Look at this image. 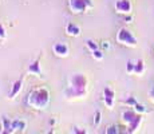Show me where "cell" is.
<instances>
[{
  "label": "cell",
  "instance_id": "44dd1931",
  "mask_svg": "<svg viewBox=\"0 0 154 134\" xmlns=\"http://www.w3.org/2000/svg\"><path fill=\"white\" fill-rule=\"evenodd\" d=\"M106 134H118L119 133V127L117 126V125H110V126H107V129L105 130Z\"/></svg>",
  "mask_w": 154,
  "mask_h": 134
},
{
  "label": "cell",
  "instance_id": "7c38bea8",
  "mask_svg": "<svg viewBox=\"0 0 154 134\" xmlns=\"http://www.w3.org/2000/svg\"><path fill=\"white\" fill-rule=\"evenodd\" d=\"M2 133H4V134L15 133L14 127H12V121L10 118H7L5 115H2Z\"/></svg>",
  "mask_w": 154,
  "mask_h": 134
},
{
  "label": "cell",
  "instance_id": "cb8c5ba5",
  "mask_svg": "<svg viewBox=\"0 0 154 134\" xmlns=\"http://www.w3.org/2000/svg\"><path fill=\"white\" fill-rule=\"evenodd\" d=\"M71 133H75V134H86V130H85V129H81V127H78V126H74L72 130H71Z\"/></svg>",
  "mask_w": 154,
  "mask_h": 134
},
{
  "label": "cell",
  "instance_id": "8992f818",
  "mask_svg": "<svg viewBox=\"0 0 154 134\" xmlns=\"http://www.w3.org/2000/svg\"><path fill=\"white\" fill-rule=\"evenodd\" d=\"M114 10L119 15H129L133 11V4L130 0H115Z\"/></svg>",
  "mask_w": 154,
  "mask_h": 134
},
{
  "label": "cell",
  "instance_id": "30bf717a",
  "mask_svg": "<svg viewBox=\"0 0 154 134\" xmlns=\"http://www.w3.org/2000/svg\"><path fill=\"white\" fill-rule=\"evenodd\" d=\"M66 34L71 38H78V36H81L82 30H81V27H79L78 24H75V23H67Z\"/></svg>",
  "mask_w": 154,
  "mask_h": 134
},
{
  "label": "cell",
  "instance_id": "2e32d148",
  "mask_svg": "<svg viewBox=\"0 0 154 134\" xmlns=\"http://www.w3.org/2000/svg\"><path fill=\"white\" fill-rule=\"evenodd\" d=\"M133 109H134L135 111L138 113V114H142V115H143V114H146V113H149V109H147L146 106L141 105V103H138V102L135 103L134 106H133Z\"/></svg>",
  "mask_w": 154,
  "mask_h": 134
},
{
  "label": "cell",
  "instance_id": "3957f363",
  "mask_svg": "<svg viewBox=\"0 0 154 134\" xmlns=\"http://www.w3.org/2000/svg\"><path fill=\"white\" fill-rule=\"evenodd\" d=\"M115 39H117V43H119L121 46L130 47V48L137 47V44H138L137 38H135L134 35H133V32L130 31L129 28H126V27H122V28L118 30Z\"/></svg>",
  "mask_w": 154,
  "mask_h": 134
},
{
  "label": "cell",
  "instance_id": "6da1fadb",
  "mask_svg": "<svg viewBox=\"0 0 154 134\" xmlns=\"http://www.w3.org/2000/svg\"><path fill=\"white\" fill-rule=\"evenodd\" d=\"M27 106L32 107L35 110H46L50 105V91L46 87L34 89L29 91L26 98Z\"/></svg>",
  "mask_w": 154,
  "mask_h": 134
},
{
  "label": "cell",
  "instance_id": "d6986e66",
  "mask_svg": "<svg viewBox=\"0 0 154 134\" xmlns=\"http://www.w3.org/2000/svg\"><path fill=\"white\" fill-rule=\"evenodd\" d=\"M91 56H93L95 61H98V62H100V61H103V58H105V54H103V51L102 50H95V51H93L91 52Z\"/></svg>",
  "mask_w": 154,
  "mask_h": 134
},
{
  "label": "cell",
  "instance_id": "5bb4252c",
  "mask_svg": "<svg viewBox=\"0 0 154 134\" xmlns=\"http://www.w3.org/2000/svg\"><path fill=\"white\" fill-rule=\"evenodd\" d=\"M12 127L15 133H23L27 127V123H26L24 120H15L12 121Z\"/></svg>",
  "mask_w": 154,
  "mask_h": 134
},
{
  "label": "cell",
  "instance_id": "9a60e30c",
  "mask_svg": "<svg viewBox=\"0 0 154 134\" xmlns=\"http://www.w3.org/2000/svg\"><path fill=\"white\" fill-rule=\"evenodd\" d=\"M145 70H146V66H145V62L142 59H138L135 62V67H134V75L137 76H142L145 74Z\"/></svg>",
  "mask_w": 154,
  "mask_h": 134
},
{
  "label": "cell",
  "instance_id": "d4e9b609",
  "mask_svg": "<svg viewBox=\"0 0 154 134\" xmlns=\"http://www.w3.org/2000/svg\"><path fill=\"white\" fill-rule=\"evenodd\" d=\"M123 20H125L126 23H131V22H133V16H131V14H129V15H123Z\"/></svg>",
  "mask_w": 154,
  "mask_h": 134
},
{
  "label": "cell",
  "instance_id": "7402d4cb",
  "mask_svg": "<svg viewBox=\"0 0 154 134\" xmlns=\"http://www.w3.org/2000/svg\"><path fill=\"white\" fill-rule=\"evenodd\" d=\"M100 121H102V113H100L99 110H97L95 115H94V126L98 127L99 125H100Z\"/></svg>",
  "mask_w": 154,
  "mask_h": 134
},
{
  "label": "cell",
  "instance_id": "ac0fdd59",
  "mask_svg": "<svg viewBox=\"0 0 154 134\" xmlns=\"http://www.w3.org/2000/svg\"><path fill=\"white\" fill-rule=\"evenodd\" d=\"M122 103L125 106H127V107H133L135 103H137V99H135L134 97H131V95H130V97H126L125 99L122 101Z\"/></svg>",
  "mask_w": 154,
  "mask_h": 134
},
{
  "label": "cell",
  "instance_id": "8fae6325",
  "mask_svg": "<svg viewBox=\"0 0 154 134\" xmlns=\"http://www.w3.org/2000/svg\"><path fill=\"white\" fill-rule=\"evenodd\" d=\"M27 73L31 74V75H35V76H43V73H42V68H40V59L38 58L34 63H31L27 68Z\"/></svg>",
  "mask_w": 154,
  "mask_h": 134
},
{
  "label": "cell",
  "instance_id": "83f0119b",
  "mask_svg": "<svg viewBox=\"0 0 154 134\" xmlns=\"http://www.w3.org/2000/svg\"><path fill=\"white\" fill-rule=\"evenodd\" d=\"M50 125H55V120H51V121H50Z\"/></svg>",
  "mask_w": 154,
  "mask_h": 134
},
{
  "label": "cell",
  "instance_id": "484cf974",
  "mask_svg": "<svg viewBox=\"0 0 154 134\" xmlns=\"http://www.w3.org/2000/svg\"><path fill=\"white\" fill-rule=\"evenodd\" d=\"M102 47H103V50H109L110 48V44H109V42H103Z\"/></svg>",
  "mask_w": 154,
  "mask_h": 134
},
{
  "label": "cell",
  "instance_id": "9c48e42d",
  "mask_svg": "<svg viewBox=\"0 0 154 134\" xmlns=\"http://www.w3.org/2000/svg\"><path fill=\"white\" fill-rule=\"evenodd\" d=\"M87 95V91H81V90H76V89L72 87H67L66 91H64V97L67 99H81V98H86Z\"/></svg>",
  "mask_w": 154,
  "mask_h": 134
},
{
  "label": "cell",
  "instance_id": "52a82bcc",
  "mask_svg": "<svg viewBox=\"0 0 154 134\" xmlns=\"http://www.w3.org/2000/svg\"><path fill=\"white\" fill-rule=\"evenodd\" d=\"M103 103L107 109H112L115 105V91L110 87H105L103 90Z\"/></svg>",
  "mask_w": 154,
  "mask_h": 134
},
{
  "label": "cell",
  "instance_id": "7a4b0ae2",
  "mask_svg": "<svg viewBox=\"0 0 154 134\" xmlns=\"http://www.w3.org/2000/svg\"><path fill=\"white\" fill-rule=\"evenodd\" d=\"M121 121L126 126V132L133 134V133H137L138 129L141 127L143 117H142V114H138L131 107V109H126L121 113Z\"/></svg>",
  "mask_w": 154,
  "mask_h": 134
},
{
  "label": "cell",
  "instance_id": "5b68a950",
  "mask_svg": "<svg viewBox=\"0 0 154 134\" xmlns=\"http://www.w3.org/2000/svg\"><path fill=\"white\" fill-rule=\"evenodd\" d=\"M69 86L72 89H76V90L87 91L88 79L86 78V75H83V74H75V75H72L69 79Z\"/></svg>",
  "mask_w": 154,
  "mask_h": 134
},
{
  "label": "cell",
  "instance_id": "4fadbf2b",
  "mask_svg": "<svg viewBox=\"0 0 154 134\" xmlns=\"http://www.w3.org/2000/svg\"><path fill=\"white\" fill-rule=\"evenodd\" d=\"M22 89H23V79H17L16 82L12 85V87H11V91H10V94H8V98H10V99H14L16 95H19V93L22 91Z\"/></svg>",
  "mask_w": 154,
  "mask_h": 134
},
{
  "label": "cell",
  "instance_id": "ffe728a7",
  "mask_svg": "<svg viewBox=\"0 0 154 134\" xmlns=\"http://www.w3.org/2000/svg\"><path fill=\"white\" fill-rule=\"evenodd\" d=\"M134 67H135V62L129 61L126 63V73L129 74V75H133V74H134Z\"/></svg>",
  "mask_w": 154,
  "mask_h": 134
},
{
  "label": "cell",
  "instance_id": "e0dca14e",
  "mask_svg": "<svg viewBox=\"0 0 154 134\" xmlns=\"http://www.w3.org/2000/svg\"><path fill=\"white\" fill-rule=\"evenodd\" d=\"M86 47H87V50L90 52H93V51H95V50L99 48L98 44H97V42H94L93 39H87V40H86Z\"/></svg>",
  "mask_w": 154,
  "mask_h": 134
},
{
  "label": "cell",
  "instance_id": "277c9868",
  "mask_svg": "<svg viewBox=\"0 0 154 134\" xmlns=\"http://www.w3.org/2000/svg\"><path fill=\"white\" fill-rule=\"evenodd\" d=\"M69 10L74 15H82L94 8L93 0H67Z\"/></svg>",
  "mask_w": 154,
  "mask_h": 134
},
{
  "label": "cell",
  "instance_id": "ba28073f",
  "mask_svg": "<svg viewBox=\"0 0 154 134\" xmlns=\"http://www.w3.org/2000/svg\"><path fill=\"white\" fill-rule=\"evenodd\" d=\"M52 52L58 58H66L69 55V46L64 42H58V43H55L52 46Z\"/></svg>",
  "mask_w": 154,
  "mask_h": 134
},
{
  "label": "cell",
  "instance_id": "4316f807",
  "mask_svg": "<svg viewBox=\"0 0 154 134\" xmlns=\"http://www.w3.org/2000/svg\"><path fill=\"white\" fill-rule=\"evenodd\" d=\"M149 95H150V99H152V101H153V102H154V87L152 89V90H150V93H149Z\"/></svg>",
  "mask_w": 154,
  "mask_h": 134
},
{
  "label": "cell",
  "instance_id": "603a6c76",
  "mask_svg": "<svg viewBox=\"0 0 154 134\" xmlns=\"http://www.w3.org/2000/svg\"><path fill=\"white\" fill-rule=\"evenodd\" d=\"M5 38H7V31H5L4 26H3V24H0V39H3V40H4Z\"/></svg>",
  "mask_w": 154,
  "mask_h": 134
}]
</instances>
